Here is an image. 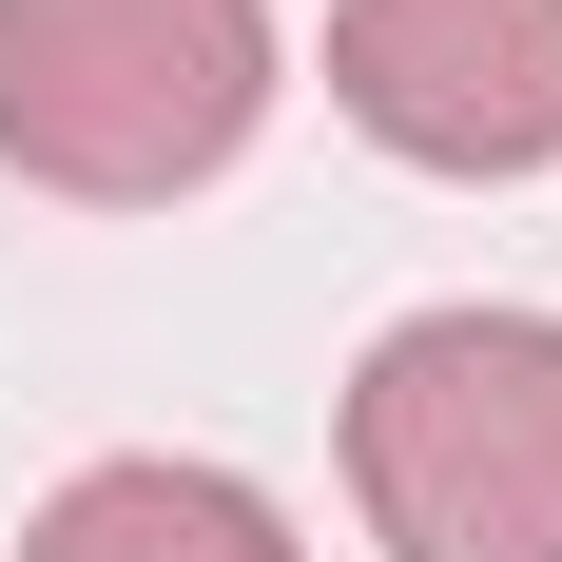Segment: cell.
I'll use <instances>...</instances> for the list:
<instances>
[{
	"label": "cell",
	"mask_w": 562,
	"mask_h": 562,
	"mask_svg": "<svg viewBox=\"0 0 562 562\" xmlns=\"http://www.w3.org/2000/svg\"><path fill=\"white\" fill-rule=\"evenodd\" d=\"M349 505L389 562H562V311H407L349 369Z\"/></svg>",
	"instance_id": "obj_1"
},
{
	"label": "cell",
	"mask_w": 562,
	"mask_h": 562,
	"mask_svg": "<svg viewBox=\"0 0 562 562\" xmlns=\"http://www.w3.org/2000/svg\"><path fill=\"white\" fill-rule=\"evenodd\" d=\"M272 116V0H0V175L40 194H194Z\"/></svg>",
	"instance_id": "obj_2"
},
{
	"label": "cell",
	"mask_w": 562,
	"mask_h": 562,
	"mask_svg": "<svg viewBox=\"0 0 562 562\" xmlns=\"http://www.w3.org/2000/svg\"><path fill=\"white\" fill-rule=\"evenodd\" d=\"M330 98L407 175H543L562 156V0H330Z\"/></svg>",
	"instance_id": "obj_3"
},
{
	"label": "cell",
	"mask_w": 562,
	"mask_h": 562,
	"mask_svg": "<svg viewBox=\"0 0 562 562\" xmlns=\"http://www.w3.org/2000/svg\"><path fill=\"white\" fill-rule=\"evenodd\" d=\"M20 562H311V543L272 524V485L136 447V465H78V485L20 524Z\"/></svg>",
	"instance_id": "obj_4"
}]
</instances>
